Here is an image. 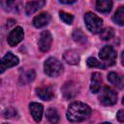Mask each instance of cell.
I'll use <instances>...</instances> for the list:
<instances>
[{"instance_id":"ffe728a7","label":"cell","mask_w":124,"mask_h":124,"mask_svg":"<svg viewBox=\"0 0 124 124\" xmlns=\"http://www.w3.org/2000/svg\"><path fill=\"white\" fill-rule=\"evenodd\" d=\"M46 118L48 119L49 122L51 123H56L58 122L59 120V115H58V112L55 108H50L46 110Z\"/></svg>"},{"instance_id":"d4e9b609","label":"cell","mask_w":124,"mask_h":124,"mask_svg":"<svg viewBox=\"0 0 124 124\" xmlns=\"http://www.w3.org/2000/svg\"><path fill=\"white\" fill-rule=\"evenodd\" d=\"M16 115H17V112H16V110L14 108H8L4 111V116L6 118H14Z\"/></svg>"},{"instance_id":"f1b7e54d","label":"cell","mask_w":124,"mask_h":124,"mask_svg":"<svg viewBox=\"0 0 124 124\" xmlns=\"http://www.w3.org/2000/svg\"><path fill=\"white\" fill-rule=\"evenodd\" d=\"M15 22H16V21H15L14 19H10V20H8V23H9V24H7V27L9 28V27H10V26H12Z\"/></svg>"},{"instance_id":"5b68a950","label":"cell","mask_w":124,"mask_h":124,"mask_svg":"<svg viewBox=\"0 0 124 124\" xmlns=\"http://www.w3.org/2000/svg\"><path fill=\"white\" fill-rule=\"evenodd\" d=\"M117 95L114 90H112L110 87H104L102 93L99 96V101L104 106H112L116 103Z\"/></svg>"},{"instance_id":"e0dca14e","label":"cell","mask_w":124,"mask_h":124,"mask_svg":"<svg viewBox=\"0 0 124 124\" xmlns=\"http://www.w3.org/2000/svg\"><path fill=\"white\" fill-rule=\"evenodd\" d=\"M101 83H102L101 75L99 73H94L91 77V84H90L91 92L92 93H98L101 89Z\"/></svg>"},{"instance_id":"cb8c5ba5","label":"cell","mask_w":124,"mask_h":124,"mask_svg":"<svg viewBox=\"0 0 124 124\" xmlns=\"http://www.w3.org/2000/svg\"><path fill=\"white\" fill-rule=\"evenodd\" d=\"M87 65L89 67H97V68H105L106 67V65L103 62H99L94 57H89L87 59Z\"/></svg>"},{"instance_id":"d6986e66","label":"cell","mask_w":124,"mask_h":124,"mask_svg":"<svg viewBox=\"0 0 124 124\" xmlns=\"http://www.w3.org/2000/svg\"><path fill=\"white\" fill-rule=\"evenodd\" d=\"M112 20L118 25H124V6L117 9L114 16H112Z\"/></svg>"},{"instance_id":"6da1fadb","label":"cell","mask_w":124,"mask_h":124,"mask_svg":"<svg viewBox=\"0 0 124 124\" xmlns=\"http://www.w3.org/2000/svg\"><path fill=\"white\" fill-rule=\"evenodd\" d=\"M91 113V108L84 103L74 102L72 103L66 112L67 119L70 122H81L85 120Z\"/></svg>"},{"instance_id":"7402d4cb","label":"cell","mask_w":124,"mask_h":124,"mask_svg":"<svg viewBox=\"0 0 124 124\" xmlns=\"http://www.w3.org/2000/svg\"><path fill=\"white\" fill-rule=\"evenodd\" d=\"M73 38L78 43H80V44H85L86 43V36L80 30H75L74 33H73Z\"/></svg>"},{"instance_id":"52a82bcc","label":"cell","mask_w":124,"mask_h":124,"mask_svg":"<svg viewBox=\"0 0 124 124\" xmlns=\"http://www.w3.org/2000/svg\"><path fill=\"white\" fill-rule=\"evenodd\" d=\"M22 39H23V29L21 27L17 26L10 32L7 41L11 46H15L18 43H20Z\"/></svg>"},{"instance_id":"8992f818","label":"cell","mask_w":124,"mask_h":124,"mask_svg":"<svg viewBox=\"0 0 124 124\" xmlns=\"http://www.w3.org/2000/svg\"><path fill=\"white\" fill-rule=\"evenodd\" d=\"M51 43H52V36H51L50 32L47 30L43 31L40 35V39L38 42V46H39V48L41 49V51H43V52L47 51L50 48Z\"/></svg>"},{"instance_id":"4fadbf2b","label":"cell","mask_w":124,"mask_h":124,"mask_svg":"<svg viewBox=\"0 0 124 124\" xmlns=\"http://www.w3.org/2000/svg\"><path fill=\"white\" fill-rule=\"evenodd\" d=\"M63 58L68 64L71 65H77L79 62V54L78 51L74 49H69L65 51L63 54Z\"/></svg>"},{"instance_id":"3957f363","label":"cell","mask_w":124,"mask_h":124,"mask_svg":"<svg viewBox=\"0 0 124 124\" xmlns=\"http://www.w3.org/2000/svg\"><path fill=\"white\" fill-rule=\"evenodd\" d=\"M84 20H85V25L90 32L96 34L102 30L103 20L95 14L90 13V12L86 13L84 16Z\"/></svg>"},{"instance_id":"2e32d148","label":"cell","mask_w":124,"mask_h":124,"mask_svg":"<svg viewBox=\"0 0 124 124\" xmlns=\"http://www.w3.org/2000/svg\"><path fill=\"white\" fill-rule=\"evenodd\" d=\"M36 78V74L34 70H28L24 73H22L19 77V84L20 85H26L30 82H32Z\"/></svg>"},{"instance_id":"603a6c76","label":"cell","mask_w":124,"mask_h":124,"mask_svg":"<svg viewBox=\"0 0 124 124\" xmlns=\"http://www.w3.org/2000/svg\"><path fill=\"white\" fill-rule=\"evenodd\" d=\"M59 16L62 19V21H64L66 24H72L73 23L74 16L71 14H68L66 12H60L59 13Z\"/></svg>"},{"instance_id":"9a60e30c","label":"cell","mask_w":124,"mask_h":124,"mask_svg":"<svg viewBox=\"0 0 124 124\" xmlns=\"http://www.w3.org/2000/svg\"><path fill=\"white\" fill-rule=\"evenodd\" d=\"M45 5V0H36L28 2L25 6V12L27 15H32L35 12H37L39 9H41Z\"/></svg>"},{"instance_id":"277c9868","label":"cell","mask_w":124,"mask_h":124,"mask_svg":"<svg viewBox=\"0 0 124 124\" xmlns=\"http://www.w3.org/2000/svg\"><path fill=\"white\" fill-rule=\"evenodd\" d=\"M99 56H100L101 60L103 61V63L106 65V67L107 66H111L115 63L116 51L114 50V48L112 46H106L100 50Z\"/></svg>"},{"instance_id":"8fae6325","label":"cell","mask_w":124,"mask_h":124,"mask_svg":"<svg viewBox=\"0 0 124 124\" xmlns=\"http://www.w3.org/2000/svg\"><path fill=\"white\" fill-rule=\"evenodd\" d=\"M50 16L47 13H42L39 16H36L33 19V25L37 28H41L46 26L50 21Z\"/></svg>"},{"instance_id":"83f0119b","label":"cell","mask_w":124,"mask_h":124,"mask_svg":"<svg viewBox=\"0 0 124 124\" xmlns=\"http://www.w3.org/2000/svg\"><path fill=\"white\" fill-rule=\"evenodd\" d=\"M16 0H4V3L7 5V6H11L13 3H15Z\"/></svg>"},{"instance_id":"7a4b0ae2","label":"cell","mask_w":124,"mask_h":124,"mask_svg":"<svg viewBox=\"0 0 124 124\" xmlns=\"http://www.w3.org/2000/svg\"><path fill=\"white\" fill-rule=\"evenodd\" d=\"M44 70H45V73L48 77L56 78L62 74L63 66L58 59L54 57H49L48 59L46 60L44 64Z\"/></svg>"},{"instance_id":"44dd1931","label":"cell","mask_w":124,"mask_h":124,"mask_svg":"<svg viewBox=\"0 0 124 124\" xmlns=\"http://www.w3.org/2000/svg\"><path fill=\"white\" fill-rule=\"evenodd\" d=\"M114 36V30L111 27H107L104 30H101L100 33V38L104 41H108L110 40L112 37Z\"/></svg>"},{"instance_id":"7c38bea8","label":"cell","mask_w":124,"mask_h":124,"mask_svg":"<svg viewBox=\"0 0 124 124\" xmlns=\"http://www.w3.org/2000/svg\"><path fill=\"white\" fill-rule=\"evenodd\" d=\"M108 79L111 84H113L117 88L119 89L124 88V77L123 76L117 73H114V72H110L108 75Z\"/></svg>"},{"instance_id":"ba28073f","label":"cell","mask_w":124,"mask_h":124,"mask_svg":"<svg viewBox=\"0 0 124 124\" xmlns=\"http://www.w3.org/2000/svg\"><path fill=\"white\" fill-rule=\"evenodd\" d=\"M1 73H3L6 69L14 67L18 64V58L14 55L12 52H8L2 59H1Z\"/></svg>"},{"instance_id":"4dcf8cb0","label":"cell","mask_w":124,"mask_h":124,"mask_svg":"<svg viewBox=\"0 0 124 124\" xmlns=\"http://www.w3.org/2000/svg\"><path fill=\"white\" fill-rule=\"evenodd\" d=\"M122 103H123V105H124V97H123V101H122Z\"/></svg>"},{"instance_id":"484cf974","label":"cell","mask_w":124,"mask_h":124,"mask_svg":"<svg viewBox=\"0 0 124 124\" xmlns=\"http://www.w3.org/2000/svg\"><path fill=\"white\" fill-rule=\"evenodd\" d=\"M116 117H117L118 121H120V122H124V109L119 110V111L117 112V114H116Z\"/></svg>"},{"instance_id":"ac0fdd59","label":"cell","mask_w":124,"mask_h":124,"mask_svg":"<svg viewBox=\"0 0 124 124\" xmlns=\"http://www.w3.org/2000/svg\"><path fill=\"white\" fill-rule=\"evenodd\" d=\"M112 8L111 0H96V10L100 13H108Z\"/></svg>"},{"instance_id":"f546056e","label":"cell","mask_w":124,"mask_h":124,"mask_svg":"<svg viewBox=\"0 0 124 124\" xmlns=\"http://www.w3.org/2000/svg\"><path fill=\"white\" fill-rule=\"evenodd\" d=\"M121 62H122V65L124 66V50L122 51V54H121Z\"/></svg>"},{"instance_id":"30bf717a","label":"cell","mask_w":124,"mask_h":124,"mask_svg":"<svg viewBox=\"0 0 124 124\" xmlns=\"http://www.w3.org/2000/svg\"><path fill=\"white\" fill-rule=\"evenodd\" d=\"M29 108H30V113L33 116V118L35 119V121H37V122L41 121L43 112H44L43 105L39 104V103H31L29 105Z\"/></svg>"},{"instance_id":"5bb4252c","label":"cell","mask_w":124,"mask_h":124,"mask_svg":"<svg viewBox=\"0 0 124 124\" xmlns=\"http://www.w3.org/2000/svg\"><path fill=\"white\" fill-rule=\"evenodd\" d=\"M36 92H37V95L42 100H45V101H49L53 97V91H52V88L50 86H45V87L37 88Z\"/></svg>"},{"instance_id":"4316f807","label":"cell","mask_w":124,"mask_h":124,"mask_svg":"<svg viewBox=\"0 0 124 124\" xmlns=\"http://www.w3.org/2000/svg\"><path fill=\"white\" fill-rule=\"evenodd\" d=\"M60 3H63V4H72L74 2H76V0H59Z\"/></svg>"},{"instance_id":"9c48e42d","label":"cell","mask_w":124,"mask_h":124,"mask_svg":"<svg viewBox=\"0 0 124 124\" xmlns=\"http://www.w3.org/2000/svg\"><path fill=\"white\" fill-rule=\"evenodd\" d=\"M61 90H62V93H63V95L66 99H71V98H73L77 95V93L78 91V86L75 82L68 81L63 85Z\"/></svg>"}]
</instances>
